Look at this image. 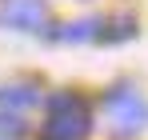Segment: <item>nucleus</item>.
<instances>
[{"mask_svg":"<svg viewBox=\"0 0 148 140\" xmlns=\"http://www.w3.org/2000/svg\"><path fill=\"white\" fill-rule=\"evenodd\" d=\"M88 112L76 96H52L48 100V124H44V140H84L88 136Z\"/></svg>","mask_w":148,"mask_h":140,"instance_id":"nucleus-1","label":"nucleus"},{"mask_svg":"<svg viewBox=\"0 0 148 140\" xmlns=\"http://www.w3.org/2000/svg\"><path fill=\"white\" fill-rule=\"evenodd\" d=\"M104 112L112 120V128L120 132V136H132V132H140L148 120V104L136 96V88H112V92L104 96Z\"/></svg>","mask_w":148,"mask_h":140,"instance_id":"nucleus-2","label":"nucleus"},{"mask_svg":"<svg viewBox=\"0 0 148 140\" xmlns=\"http://www.w3.org/2000/svg\"><path fill=\"white\" fill-rule=\"evenodd\" d=\"M0 24L20 28V32H40L48 24V8H44V0H4L0 4Z\"/></svg>","mask_w":148,"mask_h":140,"instance_id":"nucleus-3","label":"nucleus"},{"mask_svg":"<svg viewBox=\"0 0 148 140\" xmlns=\"http://www.w3.org/2000/svg\"><path fill=\"white\" fill-rule=\"evenodd\" d=\"M96 36H100V20H76V24L56 28V40H64V44H84V40H96Z\"/></svg>","mask_w":148,"mask_h":140,"instance_id":"nucleus-4","label":"nucleus"},{"mask_svg":"<svg viewBox=\"0 0 148 140\" xmlns=\"http://www.w3.org/2000/svg\"><path fill=\"white\" fill-rule=\"evenodd\" d=\"M0 104L4 108H32V104H40V92H32V88H4Z\"/></svg>","mask_w":148,"mask_h":140,"instance_id":"nucleus-5","label":"nucleus"}]
</instances>
